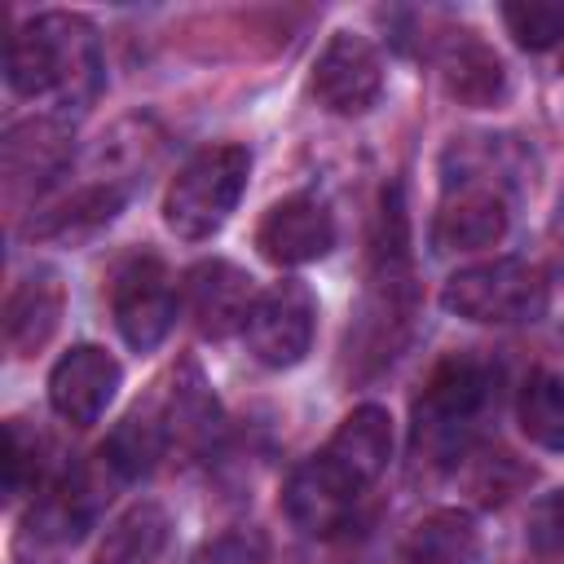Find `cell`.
<instances>
[{
    "label": "cell",
    "mask_w": 564,
    "mask_h": 564,
    "mask_svg": "<svg viewBox=\"0 0 564 564\" xmlns=\"http://www.w3.org/2000/svg\"><path fill=\"white\" fill-rule=\"evenodd\" d=\"M4 79L18 97H44L57 106H79L101 84V44L79 13H35L4 48Z\"/></svg>",
    "instance_id": "cell-1"
},
{
    "label": "cell",
    "mask_w": 564,
    "mask_h": 564,
    "mask_svg": "<svg viewBox=\"0 0 564 564\" xmlns=\"http://www.w3.org/2000/svg\"><path fill=\"white\" fill-rule=\"evenodd\" d=\"M247 176H251V154L242 145H234V141L203 145L172 176V185L163 194V225L185 242L212 238L238 207Z\"/></svg>",
    "instance_id": "cell-2"
},
{
    "label": "cell",
    "mask_w": 564,
    "mask_h": 564,
    "mask_svg": "<svg viewBox=\"0 0 564 564\" xmlns=\"http://www.w3.org/2000/svg\"><path fill=\"white\" fill-rule=\"evenodd\" d=\"M546 300H551L546 273L529 260H516V256L467 264L441 286L445 313L467 317V322H485V326L538 322L546 313Z\"/></svg>",
    "instance_id": "cell-3"
},
{
    "label": "cell",
    "mask_w": 564,
    "mask_h": 564,
    "mask_svg": "<svg viewBox=\"0 0 564 564\" xmlns=\"http://www.w3.org/2000/svg\"><path fill=\"white\" fill-rule=\"evenodd\" d=\"M489 405H494V379L480 361L454 357L436 366V375L427 379L414 405V445L436 463L458 458Z\"/></svg>",
    "instance_id": "cell-4"
},
{
    "label": "cell",
    "mask_w": 564,
    "mask_h": 564,
    "mask_svg": "<svg viewBox=\"0 0 564 564\" xmlns=\"http://www.w3.org/2000/svg\"><path fill=\"white\" fill-rule=\"evenodd\" d=\"M366 489H370V480L344 454H335L330 445H322L313 458H304L291 471V480L282 489V507H286V520L300 533L326 538V533L344 529V520L366 498Z\"/></svg>",
    "instance_id": "cell-5"
},
{
    "label": "cell",
    "mask_w": 564,
    "mask_h": 564,
    "mask_svg": "<svg viewBox=\"0 0 564 564\" xmlns=\"http://www.w3.org/2000/svg\"><path fill=\"white\" fill-rule=\"evenodd\" d=\"M507 225H511V203L502 181H494V172L458 167V176H445V198L432 220V247L441 256L494 247L502 242Z\"/></svg>",
    "instance_id": "cell-6"
},
{
    "label": "cell",
    "mask_w": 564,
    "mask_h": 564,
    "mask_svg": "<svg viewBox=\"0 0 564 564\" xmlns=\"http://www.w3.org/2000/svg\"><path fill=\"white\" fill-rule=\"evenodd\" d=\"M313 330H317V300L300 278H282L273 286H264L256 295V308L247 317V348L256 361L286 370L295 361H304V352L313 348Z\"/></svg>",
    "instance_id": "cell-7"
},
{
    "label": "cell",
    "mask_w": 564,
    "mask_h": 564,
    "mask_svg": "<svg viewBox=\"0 0 564 564\" xmlns=\"http://www.w3.org/2000/svg\"><path fill=\"white\" fill-rule=\"evenodd\" d=\"M110 308H115V326L128 348H137V352L159 348L176 317V286H172L167 264L159 256L123 260V269L115 273V286H110Z\"/></svg>",
    "instance_id": "cell-8"
},
{
    "label": "cell",
    "mask_w": 564,
    "mask_h": 564,
    "mask_svg": "<svg viewBox=\"0 0 564 564\" xmlns=\"http://www.w3.org/2000/svg\"><path fill=\"white\" fill-rule=\"evenodd\" d=\"M383 93L379 48L357 31H335L313 62V97L330 115H366Z\"/></svg>",
    "instance_id": "cell-9"
},
{
    "label": "cell",
    "mask_w": 564,
    "mask_h": 564,
    "mask_svg": "<svg viewBox=\"0 0 564 564\" xmlns=\"http://www.w3.org/2000/svg\"><path fill=\"white\" fill-rule=\"evenodd\" d=\"M185 313L203 339H229L247 330V317L256 308V282L234 260H198L185 273Z\"/></svg>",
    "instance_id": "cell-10"
},
{
    "label": "cell",
    "mask_w": 564,
    "mask_h": 564,
    "mask_svg": "<svg viewBox=\"0 0 564 564\" xmlns=\"http://www.w3.org/2000/svg\"><path fill=\"white\" fill-rule=\"evenodd\" d=\"M256 247L278 269H300L322 260L335 247V216L313 194H291L264 212L256 225Z\"/></svg>",
    "instance_id": "cell-11"
},
{
    "label": "cell",
    "mask_w": 564,
    "mask_h": 564,
    "mask_svg": "<svg viewBox=\"0 0 564 564\" xmlns=\"http://www.w3.org/2000/svg\"><path fill=\"white\" fill-rule=\"evenodd\" d=\"M119 361L97 348V344H75L70 352L57 357V366L48 370V405L57 410V419H66L70 427H88L106 414V405L119 392Z\"/></svg>",
    "instance_id": "cell-12"
},
{
    "label": "cell",
    "mask_w": 564,
    "mask_h": 564,
    "mask_svg": "<svg viewBox=\"0 0 564 564\" xmlns=\"http://www.w3.org/2000/svg\"><path fill=\"white\" fill-rule=\"evenodd\" d=\"M62 308H66L62 273L53 264H35L4 300V348L13 357H35L53 339Z\"/></svg>",
    "instance_id": "cell-13"
},
{
    "label": "cell",
    "mask_w": 564,
    "mask_h": 564,
    "mask_svg": "<svg viewBox=\"0 0 564 564\" xmlns=\"http://www.w3.org/2000/svg\"><path fill=\"white\" fill-rule=\"evenodd\" d=\"M66 159H70V128L57 115L22 119L0 141V163H4V181H9L13 194L22 185L26 189L35 185V194H40L53 176H62Z\"/></svg>",
    "instance_id": "cell-14"
},
{
    "label": "cell",
    "mask_w": 564,
    "mask_h": 564,
    "mask_svg": "<svg viewBox=\"0 0 564 564\" xmlns=\"http://www.w3.org/2000/svg\"><path fill=\"white\" fill-rule=\"evenodd\" d=\"M436 66L445 79V93L463 106H494L507 93L502 57L476 35V31H445L436 44Z\"/></svg>",
    "instance_id": "cell-15"
},
{
    "label": "cell",
    "mask_w": 564,
    "mask_h": 564,
    "mask_svg": "<svg viewBox=\"0 0 564 564\" xmlns=\"http://www.w3.org/2000/svg\"><path fill=\"white\" fill-rule=\"evenodd\" d=\"M167 538H172L167 511L141 498L110 520V529L97 542L93 564H159V555L167 551Z\"/></svg>",
    "instance_id": "cell-16"
},
{
    "label": "cell",
    "mask_w": 564,
    "mask_h": 564,
    "mask_svg": "<svg viewBox=\"0 0 564 564\" xmlns=\"http://www.w3.org/2000/svg\"><path fill=\"white\" fill-rule=\"evenodd\" d=\"M167 423L159 419V414H150V410H132L110 436H106V445H101V463L119 476V480H141V476H150L154 471V463L163 458V449H167Z\"/></svg>",
    "instance_id": "cell-17"
},
{
    "label": "cell",
    "mask_w": 564,
    "mask_h": 564,
    "mask_svg": "<svg viewBox=\"0 0 564 564\" xmlns=\"http://www.w3.org/2000/svg\"><path fill=\"white\" fill-rule=\"evenodd\" d=\"M516 419L533 445L564 454V379L551 370L529 375L516 401Z\"/></svg>",
    "instance_id": "cell-18"
},
{
    "label": "cell",
    "mask_w": 564,
    "mask_h": 564,
    "mask_svg": "<svg viewBox=\"0 0 564 564\" xmlns=\"http://www.w3.org/2000/svg\"><path fill=\"white\" fill-rule=\"evenodd\" d=\"M410 564H480L476 524L458 511H441L414 529Z\"/></svg>",
    "instance_id": "cell-19"
},
{
    "label": "cell",
    "mask_w": 564,
    "mask_h": 564,
    "mask_svg": "<svg viewBox=\"0 0 564 564\" xmlns=\"http://www.w3.org/2000/svg\"><path fill=\"white\" fill-rule=\"evenodd\" d=\"M119 207H123V189L119 185H88V189H79V194H70L57 212H48L40 225H35V234L40 238H88L93 229H101L106 220H115L119 216Z\"/></svg>",
    "instance_id": "cell-20"
},
{
    "label": "cell",
    "mask_w": 564,
    "mask_h": 564,
    "mask_svg": "<svg viewBox=\"0 0 564 564\" xmlns=\"http://www.w3.org/2000/svg\"><path fill=\"white\" fill-rule=\"evenodd\" d=\"M163 423H167V436H176L185 445H207L216 436L220 410H216V401H212V392H207V383L198 379L194 366H185V375L172 383Z\"/></svg>",
    "instance_id": "cell-21"
},
{
    "label": "cell",
    "mask_w": 564,
    "mask_h": 564,
    "mask_svg": "<svg viewBox=\"0 0 564 564\" xmlns=\"http://www.w3.org/2000/svg\"><path fill=\"white\" fill-rule=\"evenodd\" d=\"M44 480V436L26 419H9L4 427V494L18 502L35 494Z\"/></svg>",
    "instance_id": "cell-22"
},
{
    "label": "cell",
    "mask_w": 564,
    "mask_h": 564,
    "mask_svg": "<svg viewBox=\"0 0 564 564\" xmlns=\"http://www.w3.org/2000/svg\"><path fill=\"white\" fill-rule=\"evenodd\" d=\"M502 22L520 48L542 53V48L560 44V35H564V4L560 0H516V4H502Z\"/></svg>",
    "instance_id": "cell-23"
},
{
    "label": "cell",
    "mask_w": 564,
    "mask_h": 564,
    "mask_svg": "<svg viewBox=\"0 0 564 564\" xmlns=\"http://www.w3.org/2000/svg\"><path fill=\"white\" fill-rule=\"evenodd\" d=\"M529 546L546 560H564V489L546 494L529 511Z\"/></svg>",
    "instance_id": "cell-24"
},
{
    "label": "cell",
    "mask_w": 564,
    "mask_h": 564,
    "mask_svg": "<svg viewBox=\"0 0 564 564\" xmlns=\"http://www.w3.org/2000/svg\"><path fill=\"white\" fill-rule=\"evenodd\" d=\"M264 538L256 529H225L212 542H203V551L194 555V564H264Z\"/></svg>",
    "instance_id": "cell-25"
}]
</instances>
